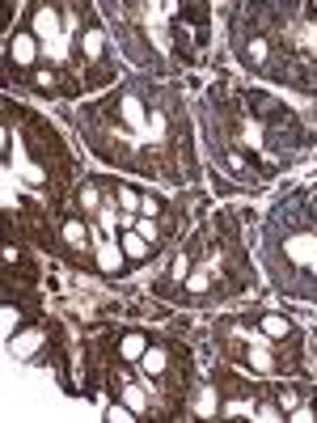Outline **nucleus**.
I'll return each mask as SVG.
<instances>
[{"label": "nucleus", "instance_id": "1", "mask_svg": "<svg viewBox=\"0 0 317 423\" xmlns=\"http://www.w3.org/2000/svg\"><path fill=\"white\" fill-rule=\"evenodd\" d=\"M38 51H43L38 34H34V30H17V34L9 39V68H30V64L38 60Z\"/></svg>", "mask_w": 317, "mask_h": 423}, {"label": "nucleus", "instance_id": "2", "mask_svg": "<svg viewBox=\"0 0 317 423\" xmlns=\"http://www.w3.org/2000/svg\"><path fill=\"white\" fill-rule=\"evenodd\" d=\"M119 246H123V254H127V263H144V258H148V254L157 250V246H153V242H148L144 233H136V229H127V233L119 237Z\"/></svg>", "mask_w": 317, "mask_h": 423}, {"label": "nucleus", "instance_id": "3", "mask_svg": "<svg viewBox=\"0 0 317 423\" xmlns=\"http://www.w3.org/2000/svg\"><path fill=\"white\" fill-rule=\"evenodd\" d=\"M258 331L271 335V339H288V335H292V322H288L283 313H262V317H258Z\"/></svg>", "mask_w": 317, "mask_h": 423}, {"label": "nucleus", "instance_id": "4", "mask_svg": "<svg viewBox=\"0 0 317 423\" xmlns=\"http://www.w3.org/2000/svg\"><path fill=\"white\" fill-rule=\"evenodd\" d=\"M119 352H123V360H140L148 352V339L144 335H123V347Z\"/></svg>", "mask_w": 317, "mask_h": 423}, {"label": "nucleus", "instance_id": "5", "mask_svg": "<svg viewBox=\"0 0 317 423\" xmlns=\"http://www.w3.org/2000/svg\"><path fill=\"white\" fill-rule=\"evenodd\" d=\"M64 242L68 246H89V229L80 221H64Z\"/></svg>", "mask_w": 317, "mask_h": 423}, {"label": "nucleus", "instance_id": "6", "mask_svg": "<svg viewBox=\"0 0 317 423\" xmlns=\"http://www.w3.org/2000/svg\"><path fill=\"white\" fill-rule=\"evenodd\" d=\"M279 406H283V410H296V406H300V394H296L292 385H283V389H279Z\"/></svg>", "mask_w": 317, "mask_h": 423}]
</instances>
